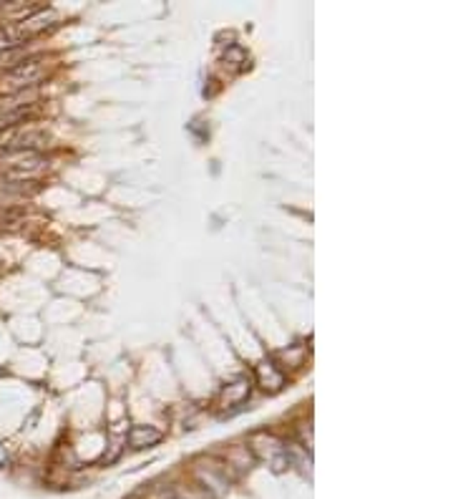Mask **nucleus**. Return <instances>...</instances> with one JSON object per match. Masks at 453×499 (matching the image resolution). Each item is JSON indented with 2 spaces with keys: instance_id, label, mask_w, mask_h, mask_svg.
<instances>
[{
  "instance_id": "nucleus-1",
  "label": "nucleus",
  "mask_w": 453,
  "mask_h": 499,
  "mask_svg": "<svg viewBox=\"0 0 453 499\" xmlns=\"http://www.w3.org/2000/svg\"><path fill=\"white\" fill-rule=\"evenodd\" d=\"M51 74V60L45 56H28V58L18 63V66L8 68L0 76V91L3 93H18V91L36 89L45 76Z\"/></svg>"
},
{
  "instance_id": "nucleus-2",
  "label": "nucleus",
  "mask_w": 453,
  "mask_h": 499,
  "mask_svg": "<svg viewBox=\"0 0 453 499\" xmlns=\"http://www.w3.org/2000/svg\"><path fill=\"white\" fill-rule=\"evenodd\" d=\"M229 469L219 459H196L191 464V476L211 499H224L229 494Z\"/></svg>"
},
{
  "instance_id": "nucleus-3",
  "label": "nucleus",
  "mask_w": 453,
  "mask_h": 499,
  "mask_svg": "<svg viewBox=\"0 0 453 499\" xmlns=\"http://www.w3.org/2000/svg\"><path fill=\"white\" fill-rule=\"evenodd\" d=\"M53 142V136L45 129L36 126H15L0 131V154L8 151H40L48 149Z\"/></svg>"
},
{
  "instance_id": "nucleus-4",
  "label": "nucleus",
  "mask_w": 453,
  "mask_h": 499,
  "mask_svg": "<svg viewBox=\"0 0 453 499\" xmlns=\"http://www.w3.org/2000/svg\"><path fill=\"white\" fill-rule=\"evenodd\" d=\"M249 452L262 459H270L272 469L275 472H285L287 464H290V454L285 449V441L279 436H275L272 431H257L255 436L249 439Z\"/></svg>"
},
{
  "instance_id": "nucleus-5",
  "label": "nucleus",
  "mask_w": 453,
  "mask_h": 499,
  "mask_svg": "<svg viewBox=\"0 0 453 499\" xmlns=\"http://www.w3.org/2000/svg\"><path fill=\"white\" fill-rule=\"evenodd\" d=\"M255 381L264 393H277V391H282L285 384H287L285 370L279 368L272 358H264L262 363H257L255 366Z\"/></svg>"
},
{
  "instance_id": "nucleus-6",
  "label": "nucleus",
  "mask_w": 453,
  "mask_h": 499,
  "mask_svg": "<svg viewBox=\"0 0 453 499\" xmlns=\"http://www.w3.org/2000/svg\"><path fill=\"white\" fill-rule=\"evenodd\" d=\"M249 393H252V381L249 378H237V381L222 388V393L217 396V408L219 411H229V408L242 406L249 399Z\"/></svg>"
},
{
  "instance_id": "nucleus-7",
  "label": "nucleus",
  "mask_w": 453,
  "mask_h": 499,
  "mask_svg": "<svg viewBox=\"0 0 453 499\" xmlns=\"http://www.w3.org/2000/svg\"><path fill=\"white\" fill-rule=\"evenodd\" d=\"M219 461H222V464H224L229 472L244 474V472H249V469H252V464H255V454L249 452V446L232 444V446H226Z\"/></svg>"
},
{
  "instance_id": "nucleus-8",
  "label": "nucleus",
  "mask_w": 453,
  "mask_h": 499,
  "mask_svg": "<svg viewBox=\"0 0 453 499\" xmlns=\"http://www.w3.org/2000/svg\"><path fill=\"white\" fill-rule=\"evenodd\" d=\"M56 21H58V13H56L53 8H40L38 13H33L30 18L21 21L18 25H21V28L25 30L30 38H33L36 33H43V30L53 28V25H56Z\"/></svg>"
},
{
  "instance_id": "nucleus-9",
  "label": "nucleus",
  "mask_w": 453,
  "mask_h": 499,
  "mask_svg": "<svg viewBox=\"0 0 453 499\" xmlns=\"http://www.w3.org/2000/svg\"><path fill=\"white\" fill-rule=\"evenodd\" d=\"M161 439H164V434L156 426H134V429L128 431L126 441L131 449H146V446L159 444Z\"/></svg>"
},
{
  "instance_id": "nucleus-10",
  "label": "nucleus",
  "mask_w": 453,
  "mask_h": 499,
  "mask_svg": "<svg viewBox=\"0 0 453 499\" xmlns=\"http://www.w3.org/2000/svg\"><path fill=\"white\" fill-rule=\"evenodd\" d=\"M28 41H30V36L21 28V25H13V23L0 25V53L13 51V48H23Z\"/></svg>"
},
{
  "instance_id": "nucleus-11",
  "label": "nucleus",
  "mask_w": 453,
  "mask_h": 499,
  "mask_svg": "<svg viewBox=\"0 0 453 499\" xmlns=\"http://www.w3.org/2000/svg\"><path fill=\"white\" fill-rule=\"evenodd\" d=\"M305 355H307L305 346H292V348H287V351H279L277 358L279 361H285L287 368H300L302 363H305Z\"/></svg>"
},
{
  "instance_id": "nucleus-12",
  "label": "nucleus",
  "mask_w": 453,
  "mask_h": 499,
  "mask_svg": "<svg viewBox=\"0 0 453 499\" xmlns=\"http://www.w3.org/2000/svg\"><path fill=\"white\" fill-rule=\"evenodd\" d=\"M28 58V53H25V48H13V51H3L0 53V68H13L18 66V63H23V60Z\"/></svg>"
},
{
  "instance_id": "nucleus-13",
  "label": "nucleus",
  "mask_w": 453,
  "mask_h": 499,
  "mask_svg": "<svg viewBox=\"0 0 453 499\" xmlns=\"http://www.w3.org/2000/svg\"><path fill=\"white\" fill-rule=\"evenodd\" d=\"M240 66V63H247V53L242 51L240 45H229V51L224 53V66Z\"/></svg>"
},
{
  "instance_id": "nucleus-14",
  "label": "nucleus",
  "mask_w": 453,
  "mask_h": 499,
  "mask_svg": "<svg viewBox=\"0 0 453 499\" xmlns=\"http://www.w3.org/2000/svg\"><path fill=\"white\" fill-rule=\"evenodd\" d=\"M300 436L307 444V449H312V429H310V423H300Z\"/></svg>"
},
{
  "instance_id": "nucleus-15",
  "label": "nucleus",
  "mask_w": 453,
  "mask_h": 499,
  "mask_svg": "<svg viewBox=\"0 0 453 499\" xmlns=\"http://www.w3.org/2000/svg\"><path fill=\"white\" fill-rule=\"evenodd\" d=\"M8 461H10V456H8L5 444H0V467H8Z\"/></svg>"
}]
</instances>
